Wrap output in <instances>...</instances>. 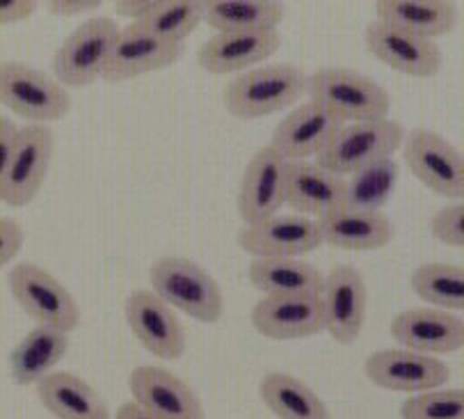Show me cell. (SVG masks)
I'll return each instance as SVG.
<instances>
[{
	"label": "cell",
	"mask_w": 464,
	"mask_h": 419,
	"mask_svg": "<svg viewBox=\"0 0 464 419\" xmlns=\"http://www.w3.org/2000/svg\"><path fill=\"white\" fill-rule=\"evenodd\" d=\"M159 3L160 0H120L112 5V10L121 19H129L130 24H142L159 7Z\"/></svg>",
	"instance_id": "37"
},
{
	"label": "cell",
	"mask_w": 464,
	"mask_h": 419,
	"mask_svg": "<svg viewBox=\"0 0 464 419\" xmlns=\"http://www.w3.org/2000/svg\"><path fill=\"white\" fill-rule=\"evenodd\" d=\"M133 401L159 419H206L197 392L165 366H135L129 376Z\"/></svg>",
	"instance_id": "17"
},
{
	"label": "cell",
	"mask_w": 464,
	"mask_h": 419,
	"mask_svg": "<svg viewBox=\"0 0 464 419\" xmlns=\"http://www.w3.org/2000/svg\"><path fill=\"white\" fill-rule=\"evenodd\" d=\"M306 83L309 76L295 64H261L229 81L222 103L236 120H261L300 102L306 94Z\"/></svg>",
	"instance_id": "1"
},
{
	"label": "cell",
	"mask_w": 464,
	"mask_h": 419,
	"mask_svg": "<svg viewBox=\"0 0 464 419\" xmlns=\"http://www.w3.org/2000/svg\"><path fill=\"white\" fill-rule=\"evenodd\" d=\"M34 387L37 399L55 419H111L106 399L73 371H53Z\"/></svg>",
	"instance_id": "25"
},
{
	"label": "cell",
	"mask_w": 464,
	"mask_h": 419,
	"mask_svg": "<svg viewBox=\"0 0 464 419\" xmlns=\"http://www.w3.org/2000/svg\"><path fill=\"white\" fill-rule=\"evenodd\" d=\"M120 25L111 16H94L72 30L53 54L55 81L69 87H90L103 78Z\"/></svg>",
	"instance_id": "7"
},
{
	"label": "cell",
	"mask_w": 464,
	"mask_h": 419,
	"mask_svg": "<svg viewBox=\"0 0 464 419\" xmlns=\"http://www.w3.org/2000/svg\"><path fill=\"white\" fill-rule=\"evenodd\" d=\"M398 179H401V165L393 156L375 161L343 179L341 207L354 209V211L384 213L398 189Z\"/></svg>",
	"instance_id": "30"
},
{
	"label": "cell",
	"mask_w": 464,
	"mask_h": 419,
	"mask_svg": "<svg viewBox=\"0 0 464 419\" xmlns=\"http://www.w3.org/2000/svg\"><path fill=\"white\" fill-rule=\"evenodd\" d=\"M323 318L325 333L336 344H354L364 330L369 312V289L364 275L354 266H336L323 282Z\"/></svg>",
	"instance_id": "12"
},
{
	"label": "cell",
	"mask_w": 464,
	"mask_h": 419,
	"mask_svg": "<svg viewBox=\"0 0 464 419\" xmlns=\"http://www.w3.org/2000/svg\"><path fill=\"white\" fill-rule=\"evenodd\" d=\"M389 333L401 348L423 356H450L464 348V318L444 309H405L392 318Z\"/></svg>",
	"instance_id": "16"
},
{
	"label": "cell",
	"mask_w": 464,
	"mask_h": 419,
	"mask_svg": "<svg viewBox=\"0 0 464 419\" xmlns=\"http://www.w3.org/2000/svg\"><path fill=\"white\" fill-rule=\"evenodd\" d=\"M69 351V335L63 330L34 326L21 337L10 353V376L16 385H37L42 378L53 374Z\"/></svg>",
	"instance_id": "26"
},
{
	"label": "cell",
	"mask_w": 464,
	"mask_h": 419,
	"mask_svg": "<svg viewBox=\"0 0 464 419\" xmlns=\"http://www.w3.org/2000/svg\"><path fill=\"white\" fill-rule=\"evenodd\" d=\"M405 126L392 117L343 124L314 163L345 179L375 161L392 159L405 142Z\"/></svg>",
	"instance_id": "6"
},
{
	"label": "cell",
	"mask_w": 464,
	"mask_h": 419,
	"mask_svg": "<svg viewBox=\"0 0 464 419\" xmlns=\"http://www.w3.org/2000/svg\"><path fill=\"white\" fill-rule=\"evenodd\" d=\"M316 222L318 229H321L323 246L339 248V250H382L393 239V225L384 213L354 211V209L339 207Z\"/></svg>",
	"instance_id": "23"
},
{
	"label": "cell",
	"mask_w": 464,
	"mask_h": 419,
	"mask_svg": "<svg viewBox=\"0 0 464 419\" xmlns=\"http://www.w3.org/2000/svg\"><path fill=\"white\" fill-rule=\"evenodd\" d=\"M375 21L437 42L453 33L459 10L446 0H382L375 5Z\"/></svg>",
	"instance_id": "24"
},
{
	"label": "cell",
	"mask_w": 464,
	"mask_h": 419,
	"mask_svg": "<svg viewBox=\"0 0 464 419\" xmlns=\"http://www.w3.org/2000/svg\"><path fill=\"white\" fill-rule=\"evenodd\" d=\"M247 278L264 296L321 294L325 275L304 259H252Z\"/></svg>",
	"instance_id": "29"
},
{
	"label": "cell",
	"mask_w": 464,
	"mask_h": 419,
	"mask_svg": "<svg viewBox=\"0 0 464 419\" xmlns=\"http://www.w3.org/2000/svg\"><path fill=\"white\" fill-rule=\"evenodd\" d=\"M284 21V5L275 0H208L204 24L216 33H275Z\"/></svg>",
	"instance_id": "27"
},
{
	"label": "cell",
	"mask_w": 464,
	"mask_h": 419,
	"mask_svg": "<svg viewBox=\"0 0 464 419\" xmlns=\"http://www.w3.org/2000/svg\"><path fill=\"white\" fill-rule=\"evenodd\" d=\"M115 419H159V417L151 413H147L144 408H140L135 401H126V404H121L120 408H117Z\"/></svg>",
	"instance_id": "40"
},
{
	"label": "cell",
	"mask_w": 464,
	"mask_h": 419,
	"mask_svg": "<svg viewBox=\"0 0 464 419\" xmlns=\"http://www.w3.org/2000/svg\"><path fill=\"white\" fill-rule=\"evenodd\" d=\"M369 54L389 69L411 78H432L444 67V51L432 39L402 33L380 21H371L364 30Z\"/></svg>",
	"instance_id": "14"
},
{
	"label": "cell",
	"mask_w": 464,
	"mask_h": 419,
	"mask_svg": "<svg viewBox=\"0 0 464 419\" xmlns=\"http://www.w3.org/2000/svg\"><path fill=\"white\" fill-rule=\"evenodd\" d=\"M306 94L341 124L389 117L392 94L366 73L345 67H323L306 83Z\"/></svg>",
	"instance_id": "3"
},
{
	"label": "cell",
	"mask_w": 464,
	"mask_h": 419,
	"mask_svg": "<svg viewBox=\"0 0 464 419\" xmlns=\"http://www.w3.org/2000/svg\"><path fill=\"white\" fill-rule=\"evenodd\" d=\"M411 289L428 307L464 312V268L453 261H428L411 273Z\"/></svg>",
	"instance_id": "31"
},
{
	"label": "cell",
	"mask_w": 464,
	"mask_h": 419,
	"mask_svg": "<svg viewBox=\"0 0 464 419\" xmlns=\"http://www.w3.org/2000/svg\"><path fill=\"white\" fill-rule=\"evenodd\" d=\"M405 165L432 193L462 202L464 200V159L458 147L432 129L407 131L402 142Z\"/></svg>",
	"instance_id": "8"
},
{
	"label": "cell",
	"mask_w": 464,
	"mask_h": 419,
	"mask_svg": "<svg viewBox=\"0 0 464 419\" xmlns=\"http://www.w3.org/2000/svg\"><path fill=\"white\" fill-rule=\"evenodd\" d=\"M181 58V44L165 42L142 25L130 24L120 28L111 58H108L103 81L126 83L133 78L147 76L153 72H163Z\"/></svg>",
	"instance_id": "18"
},
{
	"label": "cell",
	"mask_w": 464,
	"mask_h": 419,
	"mask_svg": "<svg viewBox=\"0 0 464 419\" xmlns=\"http://www.w3.org/2000/svg\"><path fill=\"white\" fill-rule=\"evenodd\" d=\"M204 24L201 0H160L159 7L142 21L144 30L172 44H183Z\"/></svg>",
	"instance_id": "32"
},
{
	"label": "cell",
	"mask_w": 464,
	"mask_h": 419,
	"mask_svg": "<svg viewBox=\"0 0 464 419\" xmlns=\"http://www.w3.org/2000/svg\"><path fill=\"white\" fill-rule=\"evenodd\" d=\"M33 0H0V25H16L28 21L37 12Z\"/></svg>",
	"instance_id": "36"
},
{
	"label": "cell",
	"mask_w": 464,
	"mask_h": 419,
	"mask_svg": "<svg viewBox=\"0 0 464 419\" xmlns=\"http://www.w3.org/2000/svg\"><path fill=\"white\" fill-rule=\"evenodd\" d=\"M25 231L19 220L14 218H0V270L7 268V264L19 257L24 250Z\"/></svg>",
	"instance_id": "35"
},
{
	"label": "cell",
	"mask_w": 464,
	"mask_h": 419,
	"mask_svg": "<svg viewBox=\"0 0 464 419\" xmlns=\"http://www.w3.org/2000/svg\"><path fill=\"white\" fill-rule=\"evenodd\" d=\"M259 396L277 419H332L325 401L286 371L266 374L259 383Z\"/></svg>",
	"instance_id": "28"
},
{
	"label": "cell",
	"mask_w": 464,
	"mask_h": 419,
	"mask_svg": "<svg viewBox=\"0 0 464 419\" xmlns=\"http://www.w3.org/2000/svg\"><path fill=\"white\" fill-rule=\"evenodd\" d=\"M55 156V133L51 126H19L12 147L10 165L0 190V202L7 207H28L42 190Z\"/></svg>",
	"instance_id": "9"
},
{
	"label": "cell",
	"mask_w": 464,
	"mask_h": 419,
	"mask_svg": "<svg viewBox=\"0 0 464 419\" xmlns=\"http://www.w3.org/2000/svg\"><path fill=\"white\" fill-rule=\"evenodd\" d=\"M282 34L275 33H216L197 51V63L216 76L243 73L261 67L279 51Z\"/></svg>",
	"instance_id": "21"
},
{
	"label": "cell",
	"mask_w": 464,
	"mask_h": 419,
	"mask_svg": "<svg viewBox=\"0 0 464 419\" xmlns=\"http://www.w3.org/2000/svg\"><path fill=\"white\" fill-rule=\"evenodd\" d=\"M151 291L172 309L199 323H218L225 314V294L204 266L188 257H163L149 268Z\"/></svg>",
	"instance_id": "2"
},
{
	"label": "cell",
	"mask_w": 464,
	"mask_h": 419,
	"mask_svg": "<svg viewBox=\"0 0 464 419\" xmlns=\"http://www.w3.org/2000/svg\"><path fill=\"white\" fill-rule=\"evenodd\" d=\"M124 317L133 337L160 360H179L188 339L181 321L165 300L151 289L130 291L124 303Z\"/></svg>",
	"instance_id": "13"
},
{
	"label": "cell",
	"mask_w": 464,
	"mask_h": 419,
	"mask_svg": "<svg viewBox=\"0 0 464 419\" xmlns=\"http://www.w3.org/2000/svg\"><path fill=\"white\" fill-rule=\"evenodd\" d=\"M343 202V179L334 177L314 161L286 163L284 204L295 209L297 216L321 220Z\"/></svg>",
	"instance_id": "22"
},
{
	"label": "cell",
	"mask_w": 464,
	"mask_h": 419,
	"mask_svg": "<svg viewBox=\"0 0 464 419\" xmlns=\"http://www.w3.org/2000/svg\"><path fill=\"white\" fill-rule=\"evenodd\" d=\"M16 131H19V126H16L14 122L0 115V190H3V181H5L7 165H10V156H12V147H14Z\"/></svg>",
	"instance_id": "38"
},
{
	"label": "cell",
	"mask_w": 464,
	"mask_h": 419,
	"mask_svg": "<svg viewBox=\"0 0 464 419\" xmlns=\"http://www.w3.org/2000/svg\"><path fill=\"white\" fill-rule=\"evenodd\" d=\"M284 179H286V161L273 147L266 145L254 151L243 170L238 198H236V209L245 225H254L282 211Z\"/></svg>",
	"instance_id": "19"
},
{
	"label": "cell",
	"mask_w": 464,
	"mask_h": 419,
	"mask_svg": "<svg viewBox=\"0 0 464 419\" xmlns=\"http://www.w3.org/2000/svg\"><path fill=\"white\" fill-rule=\"evenodd\" d=\"M0 106L24 117L25 124L48 126L72 112V94L42 69L7 60L0 63Z\"/></svg>",
	"instance_id": "4"
},
{
	"label": "cell",
	"mask_w": 464,
	"mask_h": 419,
	"mask_svg": "<svg viewBox=\"0 0 464 419\" xmlns=\"http://www.w3.org/2000/svg\"><path fill=\"white\" fill-rule=\"evenodd\" d=\"M254 330L273 342H297L323 333L321 294H297V296H264L252 307Z\"/></svg>",
	"instance_id": "15"
},
{
	"label": "cell",
	"mask_w": 464,
	"mask_h": 419,
	"mask_svg": "<svg viewBox=\"0 0 464 419\" xmlns=\"http://www.w3.org/2000/svg\"><path fill=\"white\" fill-rule=\"evenodd\" d=\"M364 374L373 385L405 395L440 390L450 381V369L441 357L407 348H382L371 353L364 362Z\"/></svg>",
	"instance_id": "10"
},
{
	"label": "cell",
	"mask_w": 464,
	"mask_h": 419,
	"mask_svg": "<svg viewBox=\"0 0 464 419\" xmlns=\"http://www.w3.org/2000/svg\"><path fill=\"white\" fill-rule=\"evenodd\" d=\"M238 246L254 259H302L323 246L318 222L312 218L277 213L238 231Z\"/></svg>",
	"instance_id": "11"
},
{
	"label": "cell",
	"mask_w": 464,
	"mask_h": 419,
	"mask_svg": "<svg viewBox=\"0 0 464 419\" xmlns=\"http://www.w3.org/2000/svg\"><path fill=\"white\" fill-rule=\"evenodd\" d=\"M432 237L440 243L450 248H462L464 246V204L462 202H450L435 211L430 220Z\"/></svg>",
	"instance_id": "34"
},
{
	"label": "cell",
	"mask_w": 464,
	"mask_h": 419,
	"mask_svg": "<svg viewBox=\"0 0 464 419\" xmlns=\"http://www.w3.org/2000/svg\"><path fill=\"white\" fill-rule=\"evenodd\" d=\"M12 298L37 326L72 335L81 326V305L51 270L34 261H21L7 275Z\"/></svg>",
	"instance_id": "5"
},
{
	"label": "cell",
	"mask_w": 464,
	"mask_h": 419,
	"mask_svg": "<svg viewBox=\"0 0 464 419\" xmlns=\"http://www.w3.org/2000/svg\"><path fill=\"white\" fill-rule=\"evenodd\" d=\"M48 12L53 16H82L99 10V0H53L48 3Z\"/></svg>",
	"instance_id": "39"
},
{
	"label": "cell",
	"mask_w": 464,
	"mask_h": 419,
	"mask_svg": "<svg viewBox=\"0 0 464 419\" xmlns=\"http://www.w3.org/2000/svg\"><path fill=\"white\" fill-rule=\"evenodd\" d=\"M341 126L343 124L318 103H300L275 126L268 147H273L286 163L316 161Z\"/></svg>",
	"instance_id": "20"
},
{
	"label": "cell",
	"mask_w": 464,
	"mask_h": 419,
	"mask_svg": "<svg viewBox=\"0 0 464 419\" xmlns=\"http://www.w3.org/2000/svg\"><path fill=\"white\" fill-rule=\"evenodd\" d=\"M401 419H464V392L459 387L410 395L401 405Z\"/></svg>",
	"instance_id": "33"
}]
</instances>
